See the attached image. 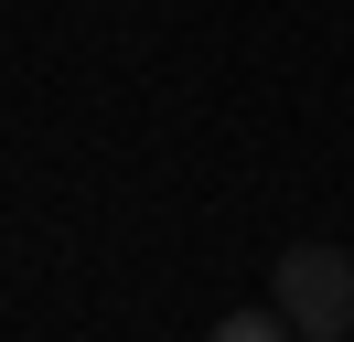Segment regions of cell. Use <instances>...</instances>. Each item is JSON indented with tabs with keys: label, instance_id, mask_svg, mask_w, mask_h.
<instances>
[{
	"label": "cell",
	"instance_id": "cell-1",
	"mask_svg": "<svg viewBox=\"0 0 354 342\" xmlns=\"http://www.w3.org/2000/svg\"><path fill=\"white\" fill-rule=\"evenodd\" d=\"M268 310L290 321L301 342H354V256L344 246H279L268 256Z\"/></svg>",
	"mask_w": 354,
	"mask_h": 342
},
{
	"label": "cell",
	"instance_id": "cell-2",
	"mask_svg": "<svg viewBox=\"0 0 354 342\" xmlns=\"http://www.w3.org/2000/svg\"><path fill=\"white\" fill-rule=\"evenodd\" d=\"M204 342H301V332H290V321H279V310L258 299V310H225V321H215Z\"/></svg>",
	"mask_w": 354,
	"mask_h": 342
}]
</instances>
